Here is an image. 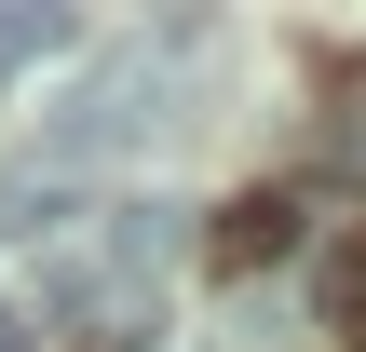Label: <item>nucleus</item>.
Masks as SVG:
<instances>
[{
  "label": "nucleus",
  "mask_w": 366,
  "mask_h": 352,
  "mask_svg": "<svg viewBox=\"0 0 366 352\" xmlns=\"http://www.w3.org/2000/svg\"><path fill=\"white\" fill-rule=\"evenodd\" d=\"M163 122V41H122V54H95L81 68V95L54 109V136H41V163L54 176H81V163H109V149H136Z\"/></svg>",
  "instance_id": "nucleus-1"
},
{
  "label": "nucleus",
  "mask_w": 366,
  "mask_h": 352,
  "mask_svg": "<svg viewBox=\"0 0 366 352\" xmlns=\"http://www.w3.org/2000/svg\"><path fill=\"white\" fill-rule=\"evenodd\" d=\"M54 217H95V203H81V176H54L41 149H27V163H0V231H54Z\"/></svg>",
  "instance_id": "nucleus-2"
},
{
  "label": "nucleus",
  "mask_w": 366,
  "mask_h": 352,
  "mask_svg": "<svg viewBox=\"0 0 366 352\" xmlns=\"http://www.w3.org/2000/svg\"><path fill=\"white\" fill-rule=\"evenodd\" d=\"M41 54H68V14H54V0H0V81L41 68Z\"/></svg>",
  "instance_id": "nucleus-3"
},
{
  "label": "nucleus",
  "mask_w": 366,
  "mask_h": 352,
  "mask_svg": "<svg viewBox=\"0 0 366 352\" xmlns=\"http://www.w3.org/2000/svg\"><path fill=\"white\" fill-rule=\"evenodd\" d=\"M285 231H299V203H231L217 258H285Z\"/></svg>",
  "instance_id": "nucleus-4"
},
{
  "label": "nucleus",
  "mask_w": 366,
  "mask_h": 352,
  "mask_svg": "<svg viewBox=\"0 0 366 352\" xmlns=\"http://www.w3.org/2000/svg\"><path fill=\"white\" fill-rule=\"evenodd\" d=\"M326 312H340V326L366 339V244H340V271H326Z\"/></svg>",
  "instance_id": "nucleus-5"
},
{
  "label": "nucleus",
  "mask_w": 366,
  "mask_h": 352,
  "mask_svg": "<svg viewBox=\"0 0 366 352\" xmlns=\"http://www.w3.org/2000/svg\"><path fill=\"white\" fill-rule=\"evenodd\" d=\"M0 352H41V312L27 298H0Z\"/></svg>",
  "instance_id": "nucleus-6"
}]
</instances>
